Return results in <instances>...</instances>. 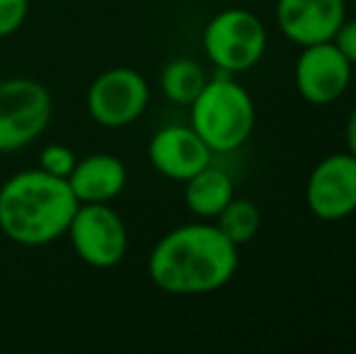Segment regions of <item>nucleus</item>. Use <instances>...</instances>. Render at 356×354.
<instances>
[{"instance_id":"9","label":"nucleus","mask_w":356,"mask_h":354,"mask_svg":"<svg viewBox=\"0 0 356 354\" xmlns=\"http://www.w3.org/2000/svg\"><path fill=\"white\" fill-rule=\"evenodd\" d=\"M305 204L320 221H342L356 211V158L352 153H330L310 170Z\"/></svg>"},{"instance_id":"6","label":"nucleus","mask_w":356,"mask_h":354,"mask_svg":"<svg viewBox=\"0 0 356 354\" xmlns=\"http://www.w3.org/2000/svg\"><path fill=\"white\" fill-rule=\"evenodd\" d=\"M80 262L95 269H112L127 257L129 231L109 204H78L66 231Z\"/></svg>"},{"instance_id":"17","label":"nucleus","mask_w":356,"mask_h":354,"mask_svg":"<svg viewBox=\"0 0 356 354\" xmlns=\"http://www.w3.org/2000/svg\"><path fill=\"white\" fill-rule=\"evenodd\" d=\"M29 15V0H0V39L22 29Z\"/></svg>"},{"instance_id":"11","label":"nucleus","mask_w":356,"mask_h":354,"mask_svg":"<svg viewBox=\"0 0 356 354\" xmlns=\"http://www.w3.org/2000/svg\"><path fill=\"white\" fill-rule=\"evenodd\" d=\"M148 161L163 177L184 182L211 166L213 151L189 124H168L150 136Z\"/></svg>"},{"instance_id":"7","label":"nucleus","mask_w":356,"mask_h":354,"mask_svg":"<svg viewBox=\"0 0 356 354\" xmlns=\"http://www.w3.org/2000/svg\"><path fill=\"white\" fill-rule=\"evenodd\" d=\"M88 114L104 129H124L141 119L150 104V86L127 66L107 68L88 88Z\"/></svg>"},{"instance_id":"19","label":"nucleus","mask_w":356,"mask_h":354,"mask_svg":"<svg viewBox=\"0 0 356 354\" xmlns=\"http://www.w3.org/2000/svg\"><path fill=\"white\" fill-rule=\"evenodd\" d=\"M344 141H347V153L356 158V107L349 112L347 124H344Z\"/></svg>"},{"instance_id":"13","label":"nucleus","mask_w":356,"mask_h":354,"mask_svg":"<svg viewBox=\"0 0 356 354\" xmlns=\"http://www.w3.org/2000/svg\"><path fill=\"white\" fill-rule=\"evenodd\" d=\"M235 197L233 177L213 163L199 170L197 175L184 179V204L197 218H216L223 207Z\"/></svg>"},{"instance_id":"5","label":"nucleus","mask_w":356,"mask_h":354,"mask_svg":"<svg viewBox=\"0 0 356 354\" xmlns=\"http://www.w3.org/2000/svg\"><path fill=\"white\" fill-rule=\"evenodd\" d=\"M54 114L49 90L34 78L0 81V153H15L34 143Z\"/></svg>"},{"instance_id":"12","label":"nucleus","mask_w":356,"mask_h":354,"mask_svg":"<svg viewBox=\"0 0 356 354\" xmlns=\"http://www.w3.org/2000/svg\"><path fill=\"white\" fill-rule=\"evenodd\" d=\"M127 182V166L112 153H90L80 158L68 175V184L80 204H109L124 192Z\"/></svg>"},{"instance_id":"18","label":"nucleus","mask_w":356,"mask_h":354,"mask_svg":"<svg viewBox=\"0 0 356 354\" xmlns=\"http://www.w3.org/2000/svg\"><path fill=\"white\" fill-rule=\"evenodd\" d=\"M332 42L337 44L339 51L347 56V61L352 63V66H356V17H352V19L347 17L342 24H339Z\"/></svg>"},{"instance_id":"1","label":"nucleus","mask_w":356,"mask_h":354,"mask_svg":"<svg viewBox=\"0 0 356 354\" xmlns=\"http://www.w3.org/2000/svg\"><path fill=\"white\" fill-rule=\"evenodd\" d=\"M238 246L216 223L194 221L168 231L148 255V277L172 296H202L223 289L238 272Z\"/></svg>"},{"instance_id":"8","label":"nucleus","mask_w":356,"mask_h":354,"mask_svg":"<svg viewBox=\"0 0 356 354\" xmlns=\"http://www.w3.org/2000/svg\"><path fill=\"white\" fill-rule=\"evenodd\" d=\"M354 66L334 42L300 47L293 66V86L308 104H334L352 86Z\"/></svg>"},{"instance_id":"10","label":"nucleus","mask_w":356,"mask_h":354,"mask_svg":"<svg viewBox=\"0 0 356 354\" xmlns=\"http://www.w3.org/2000/svg\"><path fill=\"white\" fill-rule=\"evenodd\" d=\"M274 19L279 32L296 47L332 42L347 19V0H277Z\"/></svg>"},{"instance_id":"16","label":"nucleus","mask_w":356,"mask_h":354,"mask_svg":"<svg viewBox=\"0 0 356 354\" xmlns=\"http://www.w3.org/2000/svg\"><path fill=\"white\" fill-rule=\"evenodd\" d=\"M75 163H78V156H75L68 146H63V143H49V146H44L42 153H39L37 168L47 172V175L68 179V175H71L73 168H75Z\"/></svg>"},{"instance_id":"14","label":"nucleus","mask_w":356,"mask_h":354,"mask_svg":"<svg viewBox=\"0 0 356 354\" xmlns=\"http://www.w3.org/2000/svg\"><path fill=\"white\" fill-rule=\"evenodd\" d=\"M207 71L199 61L187 56L172 58L160 71V90L172 104L189 107L207 86Z\"/></svg>"},{"instance_id":"4","label":"nucleus","mask_w":356,"mask_h":354,"mask_svg":"<svg viewBox=\"0 0 356 354\" xmlns=\"http://www.w3.org/2000/svg\"><path fill=\"white\" fill-rule=\"evenodd\" d=\"M204 54L218 73H245L267 54L269 34L264 22L245 8H225L204 27Z\"/></svg>"},{"instance_id":"3","label":"nucleus","mask_w":356,"mask_h":354,"mask_svg":"<svg viewBox=\"0 0 356 354\" xmlns=\"http://www.w3.org/2000/svg\"><path fill=\"white\" fill-rule=\"evenodd\" d=\"M257 109L252 95L228 73L209 78L189 104V127L213 153H233L248 143L254 131Z\"/></svg>"},{"instance_id":"15","label":"nucleus","mask_w":356,"mask_h":354,"mask_svg":"<svg viewBox=\"0 0 356 354\" xmlns=\"http://www.w3.org/2000/svg\"><path fill=\"white\" fill-rule=\"evenodd\" d=\"M213 223L220 228L225 238L235 246H245L250 243L254 236L259 233V226H262V214H259V207L250 199L243 197H233L228 204L223 207V211L213 218Z\"/></svg>"},{"instance_id":"2","label":"nucleus","mask_w":356,"mask_h":354,"mask_svg":"<svg viewBox=\"0 0 356 354\" xmlns=\"http://www.w3.org/2000/svg\"><path fill=\"white\" fill-rule=\"evenodd\" d=\"M78 204L68 179L39 168L15 172L0 184V231L15 246H49L66 236Z\"/></svg>"}]
</instances>
